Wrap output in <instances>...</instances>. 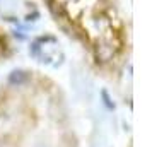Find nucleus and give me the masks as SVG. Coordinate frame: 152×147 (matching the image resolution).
<instances>
[{
    "instance_id": "1",
    "label": "nucleus",
    "mask_w": 152,
    "mask_h": 147,
    "mask_svg": "<svg viewBox=\"0 0 152 147\" xmlns=\"http://www.w3.org/2000/svg\"><path fill=\"white\" fill-rule=\"evenodd\" d=\"M0 147H79L60 86L31 70L0 84Z\"/></svg>"
},
{
    "instance_id": "2",
    "label": "nucleus",
    "mask_w": 152,
    "mask_h": 147,
    "mask_svg": "<svg viewBox=\"0 0 152 147\" xmlns=\"http://www.w3.org/2000/svg\"><path fill=\"white\" fill-rule=\"evenodd\" d=\"M56 24L108 75L125 67L130 34L118 0H45Z\"/></svg>"
},
{
    "instance_id": "3",
    "label": "nucleus",
    "mask_w": 152,
    "mask_h": 147,
    "mask_svg": "<svg viewBox=\"0 0 152 147\" xmlns=\"http://www.w3.org/2000/svg\"><path fill=\"white\" fill-rule=\"evenodd\" d=\"M10 53V41H9V36L4 29L0 28V60H4L5 56Z\"/></svg>"
}]
</instances>
